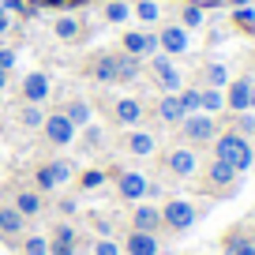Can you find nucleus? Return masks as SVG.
<instances>
[{
  "label": "nucleus",
  "mask_w": 255,
  "mask_h": 255,
  "mask_svg": "<svg viewBox=\"0 0 255 255\" xmlns=\"http://www.w3.org/2000/svg\"><path fill=\"white\" fill-rule=\"evenodd\" d=\"M214 158H222V161H229L233 169H248L252 165V143H248L240 131H225V135H214Z\"/></svg>",
  "instance_id": "1"
},
{
  "label": "nucleus",
  "mask_w": 255,
  "mask_h": 255,
  "mask_svg": "<svg viewBox=\"0 0 255 255\" xmlns=\"http://www.w3.org/2000/svg\"><path fill=\"white\" fill-rule=\"evenodd\" d=\"M195 218H199V210H195V203H188V199H169L165 207H161V225H165L169 233L191 229Z\"/></svg>",
  "instance_id": "2"
},
{
  "label": "nucleus",
  "mask_w": 255,
  "mask_h": 255,
  "mask_svg": "<svg viewBox=\"0 0 255 255\" xmlns=\"http://www.w3.org/2000/svg\"><path fill=\"white\" fill-rule=\"evenodd\" d=\"M180 131H184V139H188V143H214L218 124H214V117H210V113H188V117L180 120Z\"/></svg>",
  "instance_id": "3"
},
{
  "label": "nucleus",
  "mask_w": 255,
  "mask_h": 255,
  "mask_svg": "<svg viewBox=\"0 0 255 255\" xmlns=\"http://www.w3.org/2000/svg\"><path fill=\"white\" fill-rule=\"evenodd\" d=\"M165 169L173 176H191L199 169V154L191 150V146H173V150L165 154Z\"/></svg>",
  "instance_id": "4"
},
{
  "label": "nucleus",
  "mask_w": 255,
  "mask_h": 255,
  "mask_svg": "<svg viewBox=\"0 0 255 255\" xmlns=\"http://www.w3.org/2000/svg\"><path fill=\"white\" fill-rule=\"evenodd\" d=\"M72 180V161H49V165H41L38 173H34V184H38L41 191H53L56 184Z\"/></svg>",
  "instance_id": "5"
},
{
  "label": "nucleus",
  "mask_w": 255,
  "mask_h": 255,
  "mask_svg": "<svg viewBox=\"0 0 255 255\" xmlns=\"http://www.w3.org/2000/svg\"><path fill=\"white\" fill-rule=\"evenodd\" d=\"M45 135H49V143H56V146H68L75 139V124L68 117H64V113H49L45 117Z\"/></svg>",
  "instance_id": "6"
},
{
  "label": "nucleus",
  "mask_w": 255,
  "mask_h": 255,
  "mask_svg": "<svg viewBox=\"0 0 255 255\" xmlns=\"http://www.w3.org/2000/svg\"><path fill=\"white\" fill-rule=\"evenodd\" d=\"M146 188H150V180H146L143 173H117V191H120V199L139 203V199L146 195Z\"/></svg>",
  "instance_id": "7"
},
{
  "label": "nucleus",
  "mask_w": 255,
  "mask_h": 255,
  "mask_svg": "<svg viewBox=\"0 0 255 255\" xmlns=\"http://www.w3.org/2000/svg\"><path fill=\"white\" fill-rule=\"evenodd\" d=\"M233 180H237V169H233L229 161H222V158L210 161V169H207V188L210 191H229Z\"/></svg>",
  "instance_id": "8"
},
{
  "label": "nucleus",
  "mask_w": 255,
  "mask_h": 255,
  "mask_svg": "<svg viewBox=\"0 0 255 255\" xmlns=\"http://www.w3.org/2000/svg\"><path fill=\"white\" fill-rule=\"evenodd\" d=\"M154 79H158V87H165L169 94H180V72H176V64L169 60V56H154Z\"/></svg>",
  "instance_id": "9"
},
{
  "label": "nucleus",
  "mask_w": 255,
  "mask_h": 255,
  "mask_svg": "<svg viewBox=\"0 0 255 255\" xmlns=\"http://www.w3.org/2000/svg\"><path fill=\"white\" fill-rule=\"evenodd\" d=\"M23 229H26V218L19 214L11 203H4V207H0V237L4 240H19Z\"/></svg>",
  "instance_id": "10"
},
{
  "label": "nucleus",
  "mask_w": 255,
  "mask_h": 255,
  "mask_svg": "<svg viewBox=\"0 0 255 255\" xmlns=\"http://www.w3.org/2000/svg\"><path fill=\"white\" fill-rule=\"evenodd\" d=\"M124 53H131V56H150V53H158V34H143V30H131V34H124Z\"/></svg>",
  "instance_id": "11"
},
{
  "label": "nucleus",
  "mask_w": 255,
  "mask_h": 255,
  "mask_svg": "<svg viewBox=\"0 0 255 255\" xmlns=\"http://www.w3.org/2000/svg\"><path fill=\"white\" fill-rule=\"evenodd\" d=\"M124 252H128V255H158L161 244H158V237H154V233L131 229V233H128V240H124Z\"/></svg>",
  "instance_id": "12"
},
{
  "label": "nucleus",
  "mask_w": 255,
  "mask_h": 255,
  "mask_svg": "<svg viewBox=\"0 0 255 255\" xmlns=\"http://www.w3.org/2000/svg\"><path fill=\"white\" fill-rule=\"evenodd\" d=\"M113 117H117V124L135 128L139 120H143V102H139V98H117V105H113Z\"/></svg>",
  "instance_id": "13"
},
{
  "label": "nucleus",
  "mask_w": 255,
  "mask_h": 255,
  "mask_svg": "<svg viewBox=\"0 0 255 255\" xmlns=\"http://www.w3.org/2000/svg\"><path fill=\"white\" fill-rule=\"evenodd\" d=\"M23 98H26L30 105H41V102L49 98V75H45V72H30V75L23 79Z\"/></svg>",
  "instance_id": "14"
},
{
  "label": "nucleus",
  "mask_w": 255,
  "mask_h": 255,
  "mask_svg": "<svg viewBox=\"0 0 255 255\" xmlns=\"http://www.w3.org/2000/svg\"><path fill=\"white\" fill-rule=\"evenodd\" d=\"M158 49H165L169 56L188 53V30H184V26H165V30L158 34Z\"/></svg>",
  "instance_id": "15"
},
{
  "label": "nucleus",
  "mask_w": 255,
  "mask_h": 255,
  "mask_svg": "<svg viewBox=\"0 0 255 255\" xmlns=\"http://www.w3.org/2000/svg\"><path fill=\"white\" fill-rule=\"evenodd\" d=\"M158 225H161V210H158V207H150V203H139L135 214H131V229H139V233H154Z\"/></svg>",
  "instance_id": "16"
},
{
  "label": "nucleus",
  "mask_w": 255,
  "mask_h": 255,
  "mask_svg": "<svg viewBox=\"0 0 255 255\" xmlns=\"http://www.w3.org/2000/svg\"><path fill=\"white\" fill-rule=\"evenodd\" d=\"M11 207H15L23 218H38L45 203H41V195H38L34 188H19V191H15V203H11Z\"/></svg>",
  "instance_id": "17"
},
{
  "label": "nucleus",
  "mask_w": 255,
  "mask_h": 255,
  "mask_svg": "<svg viewBox=\"0 0 255 255\" xmlns=\"http://www.w3.org/2000/svg\"><path fill=\"white\" fill-rule=\"evenodd\" d=\"M248 94H252V79L229 83V98H225V105H229L233 113H248Z\"/></svg>",
  "instance_id": "18"
},
{
  "label": "nucleus",
  "mask_w": 255,
  "mask_h": 255,
  "mask_svg": "<svg viewBox=\"0 0 255 255\" xmlns=\"http://www.w3.org/2000/svg\"><path fill=\"white\" fill-rule=\"evenodd\" d=\"M154 146H158V139H154L150 131H143V128L128 135V150L135 154V158H150V154H154Z\"/></svg>",
  "instance_id": "19"
},
{
  "label": "nucleus",
  "mask_w": 255,
  "mask_h": 255,
  "mask_svg": "<svg viewBox=\"0 0 255 255\" xmlns=\"http://www.w3.org/2000/svg\"><path fill=\"white\" fill-rule=\"evenodd\" d=\"M158 117L165 120V124H180L188 113H184V105H180V98H176V94H165L158 102Z\"/></svg>",
  "instance_id": "20"
},
{
  "label": "nucleus",
  "mask_w": 255,
  "mask_h": 255,
  "mask_svg": "<svg viewBox=\"0 0 255 255\" xmlns=\"http://www.w3.org/2000/svg\"><path fill=\"white\" fill-rule=\"evenodd\" d=\"M90 75H94L98 83H117V56L102 53L94 64H90Z\"/></svg>",
  "instance_id": "21"
},
{
  "label": "nucleus",
  "mask_w": 255,
  "mask_h": 255,
  "mask_svg": "<svg viewBox=\"0 0 255 255\" xmlns=\"http://www.w3.org/2000/svg\"><path fill=\"white\" fill-rule=\"evenodd\" d=\"M139 72H143L139 56H131V53L117 56V83H131V79H139Z\"/></svg>",
  "instance_id": "22"
},
{
  "label": "nucleus",
  "mask_w": 255,
  "mask_h": 255,
  "mask_svg": "<svg viewBox=\"0 0 255 255\" xmlns=\"http://www.w3.org/2000/svg\"><path fill=\"white\" fill-rule=\"evenodd\" d=\"M225 109V94L222 90H214V87H207V90H199V113H222Z\"/></svg>",
  "instance_id": "23"
},
{
  "label": "nucleus",
  "mask_w": 255,
  "mask_h": 255,
  "mask_svg": "<svg viewBox=\"0 0 255 255\" xmlns=\"http://www.w3.org/2000/svg\"><path fill=\"white\" fill-rule=\"evenodd\" d=\"M64 117L72 120L75 128H87V124H90V102H83V98H75V102H68V109H64Z\"/></svg>",
  "instance_id": "24"
},
{
  "label": "nucleus",
  "mask_w": 255,
  "mask_h": 255,
  "mask_svg": "<svg viewBox=\"0 0 255 255\" xmlns=\"http://www.w3.org/2000/svg\"><path fill=\"white\" fill-rule=\"evenodd\" d=\"M203 79H207V87L222 90V87H229V68H225V64H207Z\"/></svg>",
  "instance_id": "25"
},
{
  "label": "nucleus",
  "mask_w": 255,
  "mask_h": 255,
  "mask_svg": "<svg viewBox=\"0 0 255 255\" xmlns=\"http://www.w3.org/2000/svg\"><path fill=\"white\" fill-rule=\"evenodd\" d=\"M53 30H56V38H60V41H75L83 26H79V19L64 15V19H56V26H53Z\"/></svg>",
  "instance_id": "26"
},
{
  "label": "nucleus",
  "mask_w": 255,
  "mask_h": 255,
  "mask_svg": "<svg viewBox=\"0 0 255 255\" xmlns=\"http://www.w3.org/2000/svg\"><path fill=\"white\" fill-rule=\"evenodd\" d=\"M225 248H229V255H255V240L240 237V233H233V237H225Z\"/></svg>",
  "instance_id": "27"
},
{
  "label": "nucleus",
  "mask_w": 255,
  "mask_h": 255,
  "mask_svg": "<svg viewBox=\"0 0 255 255\" xmlns=\"http://www.w3.org/2000/svg\"><path fill=\"white\" fill-rule=\"evenodd\" d=\"M128 15H131V4H124V0H109L105 4V19L109 23H124Z\"/></svg>",
  "instance_id": "28"
},
{
  "label": "nucleus",
  "mask_w": 255,
  "mask_h": 255,
  "mask_svg": "<svg viewBox=\"0 0 255 255\" xmlns=\"http://www.w3.org/2000/svg\"><path fill=\"white\" fill-rule=\"evenodd\" d=\"M131 11H135L143 23H158V15H161V11H158V0H135V8H131Z\"/></svg>",
  "instance_id": "29"
},
{
  "label": "nucleus",
  "mask_w": 255,
  "mask_h": 255,
  "mask_svg": "<svg viewBox=\"0 0 255 255\" xmlns=\"http://www.w3.org/2000/svg\"><path fill=\"white\" fill-rule=\"evenodd\" d=\"M105 180H109V173H102V169H90V173H83V188H87V191H94V188H102V184Z\"/></svg>",
  "instance_id": "30"
},
{
  "label": "nucleus",
  "mask_w": 255,
  "mask_h": 255,
  "mask_svg": "<svg viewBox=\"0 0 255 255\" xmlns=\"http://www.w3.org/2000/svg\"><path fill=\"white\" fill-rule=\"evenodd\" d=\"M19 120H23L26 128H41V124H45V113H41L38 105H26V109H23V117H19Z\"/></svg>",
  "instance_id": "31"
},
{
  "label": "nucleus",
  "mask_w": 255,
  "mask_h": 255,
  "mask_svg": "<svg viewBox=\"0 0 255 255\" xmlns=\"http://www.w3.org/2000/svg\"><path fill=\"white\" fill-rule=\"evenodd\" d=\"M49 244H68V248H75V229L72 225H56V233H53V240Z\"/></svg>",
  "instance_id": "32"
},
{
  "label": "nucleus",
  "mask_w": 255,
  "mask_h": 255,
  "mask_svg": "<svg viewBox=\"0 0 255 255\" xmlns=\"http://www.w3.org/2000/svg\"><path fill=\"white\" fill-rule=\"evenodd\" d=\"M23 255H49V240L45 237H30L23 244Z\"/></svg>",
  "instance_id": "33"
},
{
  "label": "nucleus",
  "mask_w": 255,
  "mask_h": 255,
  "mask_svg": "<svg viewBox=\"0 0 255 255\" xmlns=\"http://www.w3.org/2000/svg\"><path fill=\"white\" fill-rule=\"evenodd\" d=\"M180 105H184V113H199V90H180Z\"/></svg>",
  "instance_id": "34"
},
{
  "label": "nucleus",
  "mask_w": 255,
  "mask_h": 255,
  "mask_svg": "<svg viewBox=\"0 0 255 255\" xmlns=\"http://www.w3.org/2000/svg\"><path fill=\"white\" fill-rule=\"evenodd\" d=\"M203 8L199 4H191V8H184V30H188V26H203Z\"/></svg>",
  "instance_id": "35"
},
{
  "label": "nucleus",
  "mask_w": 255,
  "mask_h": 255,
  "mask_svg": "<svg viewBox=\"0 0 255 255\" xmlns=\"http://www.w3.org/2000/svg\"><path fill=\"white\" fill-rule=\"evenodd\" d=\"M94 255H120V244H117L113 237H102V240L94 244Z\"/></svg>",
  "instance_id": "36"
},
{
  "label": "nucleus",
  "mask_w": 255,
  "mask_h": 255,
  "mask_svg": "<svg viewBox=\"0 0 255 255\" xmlns=\"http://www.w3.org/2000/svg\"><path fill=\"white\" fill-rule=\"evenodd\" d=\"M233 19H237L240 26H248V30H255V11L248 8V4H244V8H237V15H233Z\"/></svg>",
  "instance_id": "37"
},
{
  "label": "nucleus",
  "mask_w": 255,
  "mask_h": 255,
  "mask_svg": "<svg viewBox=\"0 0 255 255\" xmlns=\"http://www.w3.org/2000/svg\"><path fill=\"white\" fill-rule=\"evenodd\" d=\"M102 128H98V124H87V146H102Z\"/></svg>",
  "instance_id": "38"
},
{
  "label": "nucleus",
  "mask_w": 255,
  "mask_h": 255,
  "mask_svg": "<svg viewBox=\"0 0 255 255\" xmlns=\"http://www.w3.org/2000/svg\"><path fill=\"white\" fill-rule=\"evenodd\" d=\"M11 64H15V53H11V49H0V68L11 72Z\"/></svg>",
  "instance_id": "39"
},
{
  "label": "nucleus",
  "mask_w": 255,
  "mask_h": 255,
  "mask_svg": "<svg viewBox=\"0 0 255 255\" xmlns=\"http://www.w3.org/2000/svg\"><path fill=\"white\" fill-rule=\"evenodd\" d=\"M98 233H102V237H113V218H98Z\"/></svg>",
  "instance_id": "40"
},
{
  "label": "nucleus",
  "mask_w": 255,
  "mask_h": 255,
  "mask_svg": "<svg viewBox=\"0 0 255 255\" xmlns=\"http://www.w3.org/2000/svg\"><path fill=\"white\" fill-rule=\"evenodd\" d=\"M248 131H255V120L252 117H240V135H248Z\"/></svg>",
  "instance_id": "41"
},
{
  "label": "nucleus",
  "mask_w": 255,
  "mask_h": 255,
  "mask_svg": "<svg viewBox=\"0 0 255 255\" xmlns=\"http://www.w3.org/2000/svg\"><path fill=\"white\" fill-rule=\"evenodd\" d=\"M8 26H11V19H8V11H0V34L8 30Z\"/></svg>",
  "instance_id": "42"
},
{
  "label": "nucleus",
  "mask_w": 255,
  "mask_h": 255,
  "mask_svg": "<svg viewBox=\"0 0 255 255\" xmlns=\"http://www.w3.org/2000/svg\"><path fill=\"white\" fill-rule=\"evenodd\" d=\"M248 109H255V83H252V94H248Z\"/></svg>",
  "instance_id": "43"
},
{
  "label": "nucleus",
  "mask_w": 255,
  "mask_h": 255,
  "mask_svg": "<svg viewBox=\"0 0 255 255\" xmlns=\"http://www.w3.org/2000/svg\"><path fill=\"white\" fill-rule=\"evenodd\" d=\"M8 87V72H4V68H0V90Z\"/></svg>",
  "instance_id": "44"
},
{
  "label": "nucleus",
  "mask_w": 255,
  "mask_h": 255,
  "mask_svg": "<svg viewBox=\"0 0 255 255\" xmlns=\"http://www.w3.org/2000/svg\"><path fill=\"white\" fill-rule=\"evenodd\" d=\"M60 255H75V252H60Z\"/></svg>",
  "instance_id": "45"
},
{
  "label": "nucleus",
  "mask_w": 255,
  "mask_h": 255,
  "mask_svg": "<svg viewBox=\"0 0 255 255\" xmlns=\"http://www.w3.org/2000/svg\"><path fill=\"white\" fill-rule=\"evenodd\" d=\"M0 11H4V0H0Z\"/></svg>",
  "instance_id": "46"
}]
</instances>
